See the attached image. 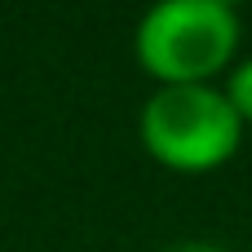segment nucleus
<instances>
[{"label":"nucleus","instance_id":"obj_3","mask_svg":"<svg viewBox=\"0 0 252 252\" xmlns=\"http://www.w3.org/2000/svg\"><path fill=\"white\" fill-rule=\"evenodd\" d=\"M221 93H226V102L235 106V115H239V120H244V128H248V124H252V58H244V62H235V66H230V75H226Z\"/></svg>","mask_w":252,"mask_h":252},{"label":"nucleus","instance_id":"obj_2","mask_svg":"<svg viewBox=\"0 0 252 252\" xmlns=\"http://www.w3.org/2000/svg\"><path fill=\"white\" fill-rule=\"evenodd\" d=\"M137 137L164 168L208 173L239 151L244 120L217 84H159L137 115Z\"/></svg>","mask_w":252,"mask_h":252},{"label":"nucleus","instance_id":"obj_1","mask_svg":"<svg viewBox=\"0 0 252 252\" xmlns=\"http://www.w3.org/2000/svg\"><path fill=\"white\" fill-rule=\"evenodd\" d=\"M239 49V13L226 0H159L133 31L137 66L155 84H213Z\"/></svg>","mask_w":252,"mask_h":252},{"label":"nucleus","instance_id":"obj_4","mask_svg":"<svg viewBox=\"0 0 252 252\" xmlns=\"http://www.w3.org/2000/svg\"><path fill=\"white\" fill-rule=\"evenodd\" d=\"M168 252H230L221 244H208V239H186V244H173Z\"/></svg>","mask_w":252,"mask_h":252}]
</instances>
